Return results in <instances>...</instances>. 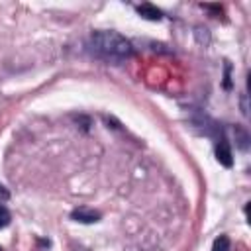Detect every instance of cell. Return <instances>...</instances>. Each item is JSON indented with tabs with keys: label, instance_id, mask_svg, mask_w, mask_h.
I'll use <instances>...</instances> for the list:
<instances>
[{
	"label": "cell",
	"instance_id": "5b68a950",
	"mask_svg": "<svg viewBox=\"0 0 251 251\" xmlns=\"http://www.w3.org/2000/svg\"><path fill=\"white\" fill-rule=\"evenodd\" d=\"M212 251H229V237H227V235H220V237L214 241Z\"/></svg>",
	"mask_w": 251,
	"mask_h": 251
},
{
	"label": "cell",
	"instance_id": "8992f818",
	"mask_svg": "<svg viewBox=\"0 0 251 251\" xmlns=\"http://www.w3.org/2000/svg\"><path fill=\"white\" fill-rule=\"evenodd\" d=\"M10 220H12V216H10L8 208L0 204V229H2V227H6V226L10 224Z\"/></svg>",
	"mask_w": 251,
	"mask_h": 251
},
{
	"label": "cell",
	"instance_id": "3957f363",
	"mask_svg": "<svg viewBox=\"0 0 251 251\" xmlns=\"http://www.w3.org/2000/svg\"><path fill=\"white\" fill-rule=\"evenodd\" d=\"M216 159L220 165L224 167H231L233 165V155H231V147L226 139H220L216 145Z\"/></svg>",
	"mask_w": 251,
	"mask_h": 251
},
{
	"label": "cell",
	"instance_id": "6da1fadb",
	"mask_svg": "<svg viewBox=\"0 0 251 251\" xmlns=\"http://www.w3.org/2000/svg\"><path fill=\"white\" fill-rule=\"evenodd\" d=\"M90 47L104 59L110 61H124L133 55L131 43L118 31L98 29L90 35Z\"/></svg>",
	"mask_w": 251,
	"mask_h": 251
},
{
	"label": "cell",
	"instance_id": "52a82bcc",
	"mask_svg": "<svg viewBox=\"0 0 251 251\" xmlns=\"http://www.w3.org/2000/svg\"><path fill=\"white\" fill-rule=\"evenodd\" d=\"M0 251H2V247H0Z\"/></svg>",
	"mask_w": 251,
	"mask_h": 251
},
{
	"label": "cell",
	"instance_id": "7a4b0ae2",
	"mask_svg": "<svg viewBox=\"0 0 251 251\" xmlns=\"http://www.w3.org/2000/svg\"><path fill=\"white\" fill-rule=\"evenodd\" d=\"M100 218H102L100 212H96V210H92V208H86V206L75 208V210L71 212V220L80 222V224H96Z\"/></svg>",
	"mask_w": 251,
	"mask_h": 251
},
{
	"label": "cell",
	"instance_id": "277c9868",
	"mask_svg": "<svg viewBox=\"0 0 251 251\" xmlns=\"http://www.w3.org/2000/svg\"><path fill=\"white\" fill-rule=\"evenodd\" d=\"M135 10H137V14H139L141 18H145V20H151V22H159V20L163 18V12H161L157 6L149 4V2H143V4H139Z\"/></svg>",
	"mask_w": 251,
	"mask_h": 251
}]
</instances>
